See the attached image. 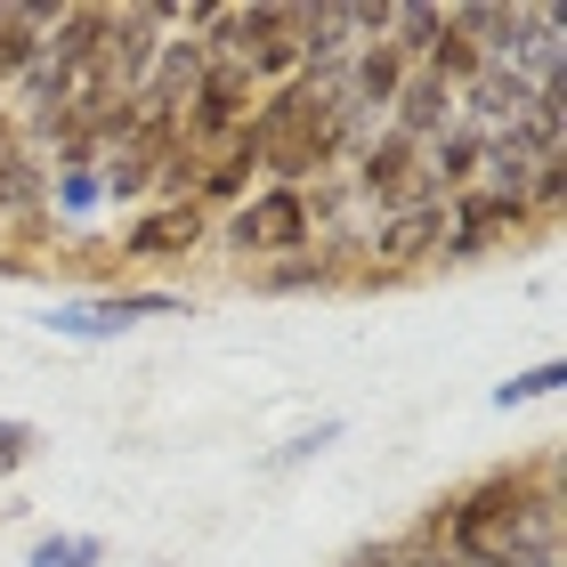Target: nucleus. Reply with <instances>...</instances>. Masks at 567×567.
Instances as JSON below:
<instances>
[{"instance_id":"2","label":"nucleus","mask_w":567,"mask_h":567,"mask_svg":"<svg viewBox=\"0 0 567 567\" xmlns=\"http://www.w3.org/2000/svg\"><path fill=\"white\" fill-rule=\"evenodd\" d=\"M317 244V203L308 187H251L227 219V251H260V260H284V251Z\"/></svg>"},{"instance_id":"7","label":"nucleus","mask_w":567,"mask_h":567,"mask_svg":"<svg viewBox=\"0 0 567 567\" xmlns=\"http://www.w3.org/2000/svg\"><path fill=\"white\" fill-rule=\"evenodd\" d=\"M49 24H58V0H0V90H17L33 73Z\"/></svg>"},{"instance_id":"9","label":"nucleus","mask_w":567,"mask_h":567,"mask_svg":"<svg viewBox=\"0 0 567 567\" xmlns=\"http://www.w3.org/2000/svg\"><path fill=\"white\" fill-rule=\"evenodd\" d=\"M49 203V171H41V154L33 146H9V163H0V227H17V219H33Z\"/></svg>"},{"instance_id":"16","label":"nucleus","mask_w":567,"mask_h":567,"mask_svg":"<svg viewBox=\"0 0 567 567\" xmlns=\"http://www.w3.org/2000/svg\"><path fill=\"white\" fill-rule=\"evenodd\" d=\"M332 437H341V422H317V430H308V437H292V446H284V454H276V471H292V462H308V454H324V446H332Z\"/></svg>"},{"instance_id":"15","label":"nucleus","mask_w":567,"mask_h":567,"mask_svg":"<svg viewBox=\"0 0 567 567\" xmlns=\"http://www.w3.org/2000/svg\"><path fill=\"white\" fill-rule=\"evenodd\" d=\"M559 390V365H535V373H511L503 390H495V405L511 414V405H535V398H551Z\"/></svg>"},{"instance_id":"14","label":"nucleus","mask_w":567,"mask_h":567,"mask_svg":"<svg viewBox=\"0 0 567 567\" xmlns=\"http://www.w3.org/2000/svg\"><path fill=\"white\" fill-rule=\"evenodd\" d=\"M33 446H41V430H33V422L0 414V478H17L24 462H33Z\"/></svg>"},{"instance_id":"6","label":"nucleus","mask_w":567,"mask_h":567,"mask_svg":"<svg viewBox=\"0 0 567 567\" xmlns=\"http://www.w3.org/2000/svg\"><path fill=\"white\" fill-rule=\"evenodd\" d=\"M203 227H212V212L187 195V203H154V212H138L131 227H122V260H178V251L203 244Z\"/></svg>"},{"instance_id":"1","label":"nucleus","mask_w":567,"mask_h":567,"mask_svg":"<svg viewBox=\"0 0 567 567\" xmlns=\"http://www.w3.org/2000/svg\"><path fill=\"white\" fill-rule=\"evenodd\" d=\"M559 559V486L495 471L446 503V567H551Z\"/></svg>"},{"instance_id":"17","label":"nucleus","mask_w":567,"mask_h":567,"mask_svg":"<svg viewBox=\"0 0 567 567\" xmlns=\"http://www.w3.org/2000/svg\"><path fill=\"white\" fill-rule=\"evenodd\" d=\"M398 567H446V551H405Z\"/></svg>"},{"instance_id":"8","label":"nucleus","mask_w":567,"mask_h":567,"mask_svg":"<svg viewBox=\"0 0 567 567\" xmlns=\"http://www.w3.org/2000/svg\"><path fill=\"white\" fill-rule=\"evenodd\" d=\"M446 122H454V90L446 82H437V73H405V82H398V97H390V131L398 138H414V146H430L437 131H446Z\"/></svg>"},{"instance_id":"10","label":"nucleus","mask_w":567,"mask_h":567,"mask_svg":"<svg viewBox=\"0 0 567 567\" xmlns=\"http://www.w3.org/2000/svg\"><path fill=\"white\" fill-rule=\"evenodd\" d=\"M349 260H341V244H308V251H284V260H260V276H251V284H260V292H317V284H332V276H341Z\"/></svg>"},{"instance_id":"5","label":"nucleus","mask_w":567,"mask_h":567,"mask_svg":"<svg viewBox=\"0 0 567 567\" xmlns=\"http://www.w3.org/2000/svg\"><path fill=\"white\" fill-rule=\"evenodd\" d=\"M527 227V203L519 195H486V187H462L446 195V260H478V251H495L503 236H519Z\"/></svg>"},{"instance_id":"12","label":"nucleus","mask_w":567,"mask_h":567,"mask_svg":"<svg viewBox=\"0 0 567 567\" xmlns=\"http://www.w3.org/2000/svg\"><path fill=\"white\" fill-rule=\"evenodd\" d=\"M24 567H106V544L97 535H41L24 551Z\"/></svg>"},{"instance_id":"13","label":"nucleus","mask_w":567,"mask_h":567,"mask_svg":"<svg viewBox=\"0 0 567 567\" xmlns=\"http://www.w3.org/2000/svg\"><path fill=\"white\" fill-rule=\"evenodd\" d=\"M49 203L82 219V212H97V203H106V178H97L90 163H82V171H58V178H49Z\"/></svg>"},{"instance_id":"4","label":"nucleus","mask_w":567,"mask_h":567,"mask_svg":"<svg viewBox=\"0 0 567 567\" xmlns=\"http://www.w3.org/2000/svg\"><path fill=\"white\" fill-rule=\"evenodd\" d=\"M437 244H446V203H405V212H373V236L357 251H373L365 276H398V268L437 260Z\"/></svg>"},{"instance_id":"11","label":"nucleus","mask_w":567,"mask_h":567,"mask_svg":"<svg viewBox=\"0 0 567 567\" xmlns=\"http://www.w3.org/2000/svg\"><path fill=\"white\" fill-rule=\"evenodd\" d=\"M244 195H251V154H244V146H227L219 163L195 178V203L212 212V203H244Z\"/></svg>"},{"instance_id":"18","label":"nucleus","mask_w":567,"mask_h":567,"mask_svg":"<svg viewBox=\"0 0 567 567\" xmlns=\"http://www.w3.org/2000/svg\"><path fill=\"white\" fill-rule=\"evenodd\" d=\"M0 122H9V90H0Z\"/></svg>"},{"instance_id":"3","label":"nucleus","mask_w":567,"mask_h":567,"mask_svg":"<svg viewBox=\"0 0 567 567\" xmlns=\"http://www.w3.org/2000/svg\"><path fill=\"white\" fill-rule=\"evenodd\" d=\"M146 317H187V300L178 292H97V300H58L41 324L58 332V341H122V332L146 324Z\"/></svg>"}]
</instances>
